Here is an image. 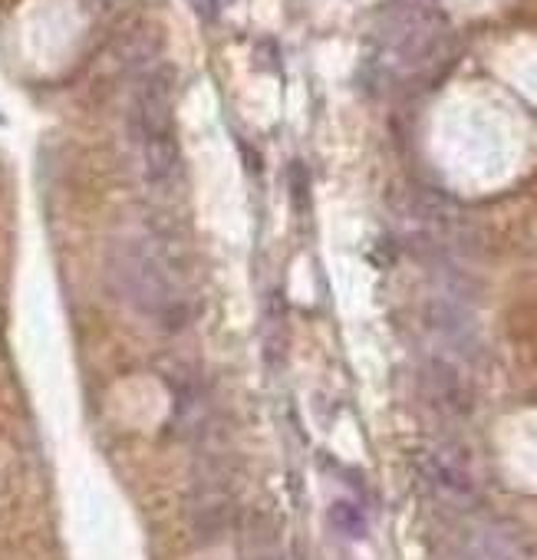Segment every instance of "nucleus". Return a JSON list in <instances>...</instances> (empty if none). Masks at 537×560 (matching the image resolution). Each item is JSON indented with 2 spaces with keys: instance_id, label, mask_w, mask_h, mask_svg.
Wrapping results in <instances>:
<instances>
[{
  "instance_id": "f03ea898",
  "label": "nucleus",
  "mask_w": 537,
  "mask_h": 560,
  "mask_svg": "<svg viewBox=\"0 0 537 560\" xmlns=\"http://www.w3.org/2000/svg\"><path fill=\"white\" fill-rule=\"evenodd\" d=\"M191 11L201 18V21H214L218 18V0H188Z\"/></svg>"
},
{
  "instance_id": "f257e3e1",
  "label": "nucleus",
  "mask_w": 537,
  "mask_h": 560,
  "mask_svg": "<svg viewBox=\"0 0 537 560\" xmlns=\"http://www.w3.org/2000/svg\"><path fill=\"white\" fill-rule=\"evenodd\" d=\"M109 277L119 294L149 320L165 330H182L188 324V304L172 284L168 270L136 241H122L109 250Z\"/></svg>"
},
{
  "instance_id": "7ed1b4c3",
  "label": "nucleus",
  "mask_w": 537,
  "mask_h": 560,
  "mask_svg": "<svg viewBox=\"0 0 537 560\" xmlns=\"http://www.w3.org/2000/svg\"><path fill=\"white\" fill-rule=\"evenodd\" d=\"M244 560H278V557H275L271 550H264V540H254V544L247 547Z\"/></svg>"
}]
</instances>
